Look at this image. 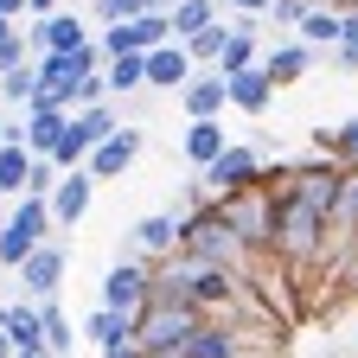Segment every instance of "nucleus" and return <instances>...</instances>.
I'll list each match as a JSON object with an SVG mask.
<instances>
[{"mask_svg":"<svg viewBox=\"0 0 358 358\" xmlns=\"http://www.w3.org/2000/svg\"><path fill=\"white\" fill-rule=\"evenodd\" d=\"M83 333L96 339V352H122V345H134V313H109V307H96Z\"/></svg>","mask_w":358,"mask_h":358,"instance_id":"aec40b11","label":"nucleus"},{"mask_svg":"<svg viewBox=\"0 0 358 358\" xmlns=\"http://www.w3.org/2000/svg\"><path fill=\"white\" fill-rule=\"evenodd\" d=\"M0 154H7V141H0Z\"/></svg>","mask_w":358,"mask_h":358,"instance_id":"37998d69","label":"nucleus"},{"mask_svg":"<svg viewBox=\"0 0 358 358\" xmlns=\"http://www.w3.org/2000/svg\"><path fill=\"white\" fill-rule=\"evenodd\" d=\"M134 160H141V134H134V128H115L109 141H96V148H90L83 173H90V179H122Z\"/></svg>","mask_w":358,"mask_h":358,"instance_id":"6e6552de","label":"nucleus"},{"mask_svg":"<svg viewBox=\"0 0 358 358\" xmlns=\"http://www.w3.org/2000/svg\"><path fill=\"white\" fill-rule=\"evenodd\" d=\"M103 358H141V352H134V345H122V352H103Z\"/></svg>","mask_w":358,"mask_h":358,"instance_id":"4c0bfd02","label":"nucleus"},{"mask_svg":"<svg viewBox=\"0 0 358 358\" xmlns=\"http://www.w3.org/2000/svg\"><path fill=\"white\" fill-rule=\"evenodd\" d=\"M13 275H20V288L32 301H58V288H64V243H38Z\"/></svg>","mask_w":358,"mask_h":358,"instance_id":"423d86ee","label":"nucleus"},{"mask_svg":"<svg viewBox=\"0 0 358 358\" xmlns=\"http://www.w3.org/2000/svg\"><path fill=\"white\" fill-rule=\"evenodd\" d=\"M0 358H13V345H7V333H0Z\"/></svg>","mask_w":358,"mask_h":358,"instance_id":"58836bf2","label":"nucleus"},{"mask_svg":"<svg viewBox=\"0 0 358 358\" xmlns=\"http://www.w3.org/2000/svg\"><path fill=\"white\" fill-rule=\"evenodd\" d=\"M0 20H13V26H20V20H26V0H0Z\"/></svg>","mask_w":358,"mask_h":358,"instance_id":"c9c22d12","label":"nucleus"},{"mask_svg":"<svg viewBox=\"0 0 358 358\" xmlns=\"http://www.w3.org/2000/svg\"><path fill=\"white\" fill-rule=\"evenodd\" d=\"M224 148H231V134H224V122H186V160L205 173Z\"/></svg>","mask_w":358,"mask_h":358,"instance_id":"412c9836","label":"nucleus"},{"mask_svg":"<svg viewBox=\"0 0 358 358\" xmlns=\"http://www.w3.org/2000/svg\"><path fill=\"white\" fill-rule=\"evenodd\" d=\"M128 237H134V250H141V256H173V250H179V211H148Z\"/></svg>","mask_w":358,"mask_h":358,"instance_id":"ddd939ff","label":"nucleus"},{"mask_svg":"<svg viewBox=\"0 0 358 358\" xmlns=\"http://www.w3.org/2000/svg\"><path fill=\"white\" fill-rule=\"evenodd\" d=\"M26 45H32V52H77V45H90V26L64 7V13H52V20H32V26H26Z\"/></svg>","mask_w":358,"mask_h":358,"instance_id":"9d476101","label":"nucleus"},{"mask_svg":"<svg viewBox=\"0 0 358 358\" xmlns=\"http://www.w3.org/2000/svg\"><path fill=\"white\" fill-rule=\"evenodd\" d=\"M313 154L333 160V166H358V115L339 128H313Z\"/></svg>","mask_w":358,"mask_h":358,"instance_id":"a211bd4d","label":"nucleus"},{"mask_svg":"<svg viewBox=\"0 0 358 358\" xmlns=\"http://www.w3.org/2000/svg\"><path fill=\"white\" fill-rule=\"evenodd\" d=\"M217 20V0H179V7L166 13V26H173V45H186L192 32H205Z\"/></svg>","mask_w":358,"mask_h":358,"instance_id":"4be33fe9","label":"nucleus"},{"mask_svg":"<svg viewBox=\"0 0 358 358\" xmlns=\"http://www.w3.org/2000/svg\"><path fill=\"white\" fill-rule=\"evenodd\" d=\"M0 327H7V301H0Z\"/></svg>","mask_w":358,"mask_h":358,"instance_id":"ea45409f","label":"nucleus"},{"mask_svg":"<svg viewBox=\"0 0 358 358\" xmlns=\"http://www.w3.org/2000/svg\"><path fill=\"white\" fill-rule=\"evenodd\" d=\"M268 256H282L288 268L327 262V211L307 205L301 192H282L275 199V243H268Z\"/></svg>","mask_w":358,"mask_h":358,"instance_id":"f257e3e1","label":"nucleus"},{"mask_svg":"<svg viewBox=\"0 0 358 358\" xmlns=\"http://www.w3.org/2000/svg\"><path fill=\"white\" fill-rule=\"evenodd\" d=\"M307 71H313V52H307V45H301V38H288V45H275V52H268V58H262V77H268V83H301Z\"/></svg>","mask_w":358,"mask_h":358,"instance_id":"6ab92c4d","label":"nucleus"},{"mask_svg":"<svg viewBox=\"0 0 358 358\" xmlns=\"http://www.w3.org/2000/svg\"><path fill=\"white\" fill-rule=\"evenodd\" d=\"M148 13V0H96V20L103 26H128V20H141Z\"/></svg>","mask_w":358,"mask_h":358,"instance_id":"c756f323","label":"nucleus"},{"mask_svg":"<svg viewBox=\"0 0 358 358\" xmlns=\"http://www.w3.org/2000/svg\"><path fill=\"white\" fill-rule=\"evenodd\" d=\"M173 256H186V262H199V268H237V275H243V243L231 237L217 199H211L205 211H186V217H179V250H173Z\"/></svg>","mask_w":358,"mask_h":358,"instance_id":"f03ea898","label":"nucleus"},{"mask_svg":"<svg viewBox=\"0 0 358 358\" xmlns=\"http://www.w3.org/2000/svg\"><path fill=\"white\" fill-rule=\"evenodd\" d=\"M179 358H243V339H237L231 320H205V327L186 339V352H179Z\"/></svg>","mask_w":358,"mask_h":358,"instance_id":"4468645a","label":"nucleus"},{"mask_svg":"<svg viewBox=\"0 0 358 358\" xmlns=\"http://www.w3.org/2000/svg\"><path fill=\"white\" fill-rule=\"evenodd\" d=\"M141 64H148V90H186V83H192L186 45H160V52H148Z\"/></svg>","mask_w":358,"mask_h":358,"instance_id":"f8f14e48","label":"nucleus"},{"mask_svg":"<svg viewBox=\"0 0 358 358\" xmlns=\"http://www.w3.org/2000/svg\"><path fill=\"white\" fill-rule=\"evenodd\" d=\"M148 294H154V262H141V256H122L109 268V282H103V307L109 313H141Z\"/></svg>","mask_w":358,"mask_h":358,"instance_id":"39448f33","label":"nucleus"},{"mask_svg":"<svg viewBox=\"0 0 358 358\" xmlns=\"http://www.w3.org/2000/svg\"><path fill=\"white\" fill-rule=\"evenodd\" d=\"M224 90H231V109H243V115H262L268 103H275V83L262 77V64H250V71H237V77H224Z\"/></svg>","mask_w":358,"mask_h":358,"instance_id":"dca6fc26","label":"nucleus"},{"mask_svg":"<svg viewBox=\"0 0 358 358\" xmlns=\"http://www.w3.org/2000/svg\"><path fill=\"white\" fill-rule=\"evenodd\" d=\"M179 109H186V122H217L231 109V90H224L217 71H192V83L179 90Z\"/></svg>","mask_w":358,"mask_h":358,"instance_id":"1a4fd4ad","label":"nucleus"},{"mask_svg":"<svg viewBox=\"0 0 358 358\" xmlns=\"http://www.w3.org/2000/svg\"><path fill=\"white\" fill-rule=\"evenodd\" d=\"M7 345H13V358H26V352H45V320H38V307H26V301H7Z\"/></svg>","mask_w":358,"mask_h":358,"instance_id":"2eb2a0df","label":"nucleus"},{"mask_svg":"<svg viewBox=\"0 0 358 358\" xmlns=\"http://www.w3.org/2000/svg\"><path fill=\"white\" fill-rule=\"evenodd\" d=\"M26 166H32L26 148H7V154H0V199H26Z\"/></svg>","mask_w":358,"mask_h":358,"instance_id":"cd10ccee","label":"nucleus"},{"mask_svg":"<svg viewBox=\"0 0 358 358\" xmlns=\"http://www.w3.org/2000/svg\"><path fill=\"white\" fill-rule=\"evenodd\" d=\"M224 38H231V26H224V20H211L205 32H192V38H186V58H192V71L224 58Z\"/></svg>","mask_w":358,"mask_h":358,"instance_id":"393cba45","label":"nucleus"},{"mask_svg":"<svg viewBox=\"0 0 358 358\" xmlns=\"http://www.w3.org/2000/svg\"><path fill=\"white\" fill-rule=\"evenodd\" d=\"M339 45H358V7L339 13ZM339 45H333V52H339Z\"/></svg>","mask_w":358,"mask_h":358,"instance_id":"473e14b6","label":"nucleus"},{"mask_svg":"<svg viewBox=\"0 0 358 358\" xmlns=\"http://www.w3.org/2000/svg\"><path fill=\"white\" fill-rule=\"evenodd\" d=\"M307 7H313V0H268V20H275V26H301Z\"/></svg>","mask_w":358,"mask_h":358,"instance_id":"2f4dec72","label":"nucleus"},{"mask_svg":"<svg viewBox=\"0 0 358 358\" xmlns=\"http://www.w3.org/2000/svg\"><path fill=\"white\" fill-rule=\"evenodd\" d=\"M38 320H45V352H52V358H64V352L77 345V327L64 320L58 301H38Z\"/></svg>","mask_w":358,"mask_h":358,"instance_id":"b1692460","label":"nucleus"},{"mask_svg":"<svg viewBox=\"0 0 358 358\" xmlns=\"http://www.w3.org/2000/svg\"><path fill=\"white\" fill-rule=\"evenodd\" d=\"M294 38L307 45V52H320V45L333 52V45H339V13L333 7H307V20L294 26Z\"/></svg>","mask_w":358,"mask_h":358,"instance_id":"5701e85b","label":"nucleus"},{"mask_svg":"<svg viewBox=\"0 0 358 358\" xmlns=\"http://www.w3.org/2000/svg\"><path fill=\"white\" fill-rule=\"evenodd\" d=\"M64 122H71V109H58V103H32L26 109V122H20V141H26V154H52L58 148V134H64Z\"/></svg>","mask_w":358,"mask_h":358,"instance_id":"9b49d317","label":"nucleus"},{"mask_svg":"<svg viewBox=\"0 0 358 358\" xmlns=\"http://www.w3.org/2000/svg\"><path fill=\"white\" fill-rule=\"evenodd\" d=\"M26 52H32V45H26V26H20L13 38H0V77H7V71H20V64H26Z\"/></svg>","mask_w":358,"mask_h":358,"instance_id":"7c9ffc66","label":"nucleus"},{"mask_svg":"<svg viewBox=\"0 0 358 358\" xmlns=\"http://www.w3.org/2000/svg\"><path fill=\"white\" fill-rule=\"evenodd\" d=\"M333 64H339V71H358V45H339V52H333Z\"/></svg>","mask_w":358,"mask_h":358,"instance_id":"f704fd0d","label":"nucleus"},{"mask_svg":"<svg viewBox=\"0 0 358 358\" xmlns=\"http://www.w3.org/2000/svg\"><path fill=\"white\" fill-rule=\"evenodd\" d=\"M90 199H96V179H90L83 166H71V173H58V186H52V231H71V224L90 211Z\"/></svg>","mask_w":358,"mask_h":358,"instance_id":"0eeeda50","label":"nucleus"},{"mask_svg":"<svg viewBox=\"0 0 358 358\" xmlns=\"http://www.w3.org/2000/svg\"><path fill=\"white\" fill-rule=\"evenodd\" d=\"M288 186H256L250 192H237V199H217V211H224V224H231V237L243 243V256H268V243H275V199H282Z\"/></svg>","mask_w":358,"mask_h":358,"instance_id":"7ed1b4c3","label":"nucleus"},{"mask_svg":"<svg viewBox=\"0 0 358 358\" xmlns=\"http://www.w3.org/2000/svg\"><path fill=\"white\" fill-rule=\"evenodd\" d=\"M256 179H262V154H256L250 141H231V148H224V154L199 173V186H205L211 199H237V192L256 186Z\"/></svg>","mask_w":358,"mask_h":358,"instance_id":"20e7f679","label":"nucleus"},{"mask_svg":"<svg viewBox=\"0 0 358 358\" xmlns=\"http://www.w3.org/2000/svg\"><path fill=\"white\" fill-rule=\"evenodd\" d=\"M141 83H148V64L134 58V52H128V58H109V64H103V90H109V96H122V90H141Z\"/></svg>","mask_w":358,"mask_h":358,"instance_id":"a878e982","label":"nucleus"},{"mask_svg":"<svg viewBox=\"0 0 358 358\" xmlns=\"http://www.w3.org/2000/svg\"><path fill=\"white\" fill-rule=\"evenodd\" d=\"M52 13H64V0H26V20H52Z\"/></svg>","mask_w":358,"mask_h":358,"instance_id":"72a5a7b5","label":"nucleus"},{"mask_svg":"<svg viewBox=\"0 0 358 358\" xmlns=\"http://www.w3.org/2000/svg\"><path fill=\"white\" fill-rule=\"evenodd\" d=\"M0 231H7V205H0Z\"/></svg>","mask_w":358,"mask_h":358,"instance_id":"a19ab883","label":"nucleus"},{"mask_svg":"<svg viewBox=\"0 0 358 358\" xmlns=\"http://www.w3.org/2000/svg\"><path fill=\"white\" fill-rule=\"evenodd\" d=\"M250 64H262V52H256V20H237V26H231V38H224L217 77H237V71H250Z\"/></svg>","mask_w":358,"mask_h":358,"instance_id":"f3484780","label":"nucleus"},{"mask_svg":"<svg viewBox=\"0 0 358 358\" xmlns=\"http://www.w3.org/2000/svg\"><path fill=\"white\" fill-rule=\"evenodd\" d=\"M52 186H58V166L45 160V154H32V166H26V199H52Z\"/></svg>","mask_w":358,"mask_h":358,"instance_id":"c85d7f7f","label":"nucleus"},{"mask_svg":"<svg viewBox=\"0 0 358 358\" xmlns=\"http://www.w3.org/2000/svg\"><path fill=\"white\" fill-rule=\"evenodd\" d=\"M231 7H237L243 20H256V13H268V0H231Z\"/></svg>","mask_w":358,"mask_h":358,"instance_id":"e433bc0d","label":"nucleus"},{"mask_svg":"<svg viewBox=\"0 0 358 358\" xmlns=\"http://www.w3.org/2000/svg\"><path fill=\"white\" fill-rule=\"evenodd\" d=\"M26 358H52V352H26Z\"/></svg>","mask_w":358,"mask_h":358,"instance_id":"79ce46f5","label":"nucleus"},{"mask_svg":"<svg viewBox=\"0 0 358 358\" xmlns=\"http://www.w3.org/2000/svg\"><path fill=\"white\" fill-rule=\"evenodd\" d=\"M0 96H7L13 109H32V103H38V71H32V58H26L20 71H7V77H0Z\"/></svg>","mask_w":358,"mask_h":358,"instance_id":"bb28decb","label":"nucleus"}]
</instances>
